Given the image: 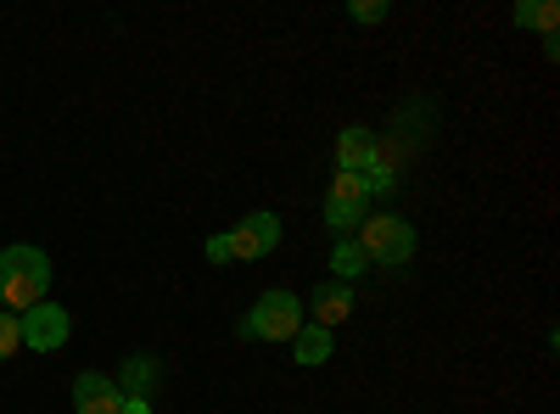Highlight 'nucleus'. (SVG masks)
Here are the masks:
<instances>
[{"label":"nucleus","mask_w":560,"mask_h":414,"mask_svg":"<svg viewBox=\"0 0 560 414\" xmlns=\"http://www.w3.org/2000/svg\"><path fill=\"white\" fill-rule=\"evenodd\" d=\"M45 292H51V258L39 247H7L0 252V308L28 314L34 303H45Z\"/></svg>","instance_id":"f257e3e1"},{"label":"nucleus","mask_w":560,"mask_h":414,"mask_svg":"<svg viewBox=\"0 0 560 414\" xmlns=\"http://www.w3.org/2000/svg\"><path fill=\"white\" fill-rule=\"evenodd\" d=\"M359 252L364 263H376V269H404L415 258V224L398 218V213H364L359 224Z\"/></svg>","instance_id":"f03ea898"},{"label":"nucleus","mask_w":560,"mask_h":414,"mask_svg":"<svg viewBox=\"0 0 560 414\" xmlns=\"http://www.w3.org/2000/svg\"><path fill=\"white\" fill-rule=\"evenodd\" d=\"M303 331V303L292 292H264L247 319H242V336L247 342H292Z\"/></svg>","instance_id":"7ed1b4c3"},{"label":"nucleus","mask_w":560,"mask_h":414,"mask_svg":"<svg viewBox=\"0 0 560 414\" xmlns=\"http://www.w3.org/2000/svg\"><path fill=\"white\" fill-rule=\"evenodd\" d=\"M68 336H73V314H68L62 303H34V308L23 314V347L57 353V347H68Z\"/></svg>","instance_id":"20e7f679"},{"label":"nucleus","mask_w":560,"mask_h":414,"mask_svg":"<svg viewBox=\"0 0 560 414\" xmlns=\"http://www.w3.org/2000/svg\"><path fill=\"white\" fill-rule=\"evenodd\" d=\"M230 236V258H242V263H258L280 247V218L275 213H247L236 229H224Z\"/></svg>","instance_id":"39448f33"},{"label":"nucleus","mask_w":560,"mask_h":414,"mask_svg":"<svg viewBox=\"0 0 560 414\" xmlns=\"http://www.w3.org/2000/svg\"><path fill=\"white\" fill-rule=\"evenodd\" d=\"M73 409H79V414H124V392H118L113 376L84 370V376L73 381Z\"/></svg>","instance_id":"423d86ee"},{"label":"nucleus","mask_w":560,"mask_h":414,"mask_svg":"<svg viewBox=\"0 0 560 414\" xmlns=\"http://www.w3.org/2000/svg\"><path fill=\"white\" fill-rule=\"evenodd\" d=\"M308 314H314V326H319V331H337V326H348V314H353V286H342V281H325V286H314Z\"/></svg>","instance_id":"0eeeda50"},{"label":"nucleus","mask_w":560,"mask_h":414,"mask_svg":"<svg viewBox=\"0 0 560 414\" xmlns=\"http://www.w3.org/2000/svg\"><path fill=\"white\" fill-rule=\"evenodd\" d=\"M370 157H376V134H370L364 123H353V129L337 134V174H364Z\"/></svg>","instance_id":"6e6552de"},{"label":"nucleus","mask_w":560,"mask_h":414,"mask_svg":"<svg viewBox=\"0 0 560 414\" xmlns=\"http://www.w3.org/2000/svg\"><path fill=\"white\" fill-rule=\"evenodd\" d=\"M292 347H298V364H308V370H319L325 358H331V331H319V326H303L298 336H292Z\"/></svg>","instance_id":"1a4fd4ad"},{"label":"nucleus","mask_w":560,"mask_h":414,"mask_svg":"<svg viewBox=\"0 0 560 414\" xmlns=\"http://www.w3.org/2000/svg\"><path fill=\"white\" fill-rule=\"evenodd\" d=\"M364 269H370V263H364V252H359V241H348V236H342V241L331 247V281H342V286H353V281H359V274H364Z\"/></svg>","instance_id":"9d476101"},{"label":"nucleus","mask_w":560,"mask_h":414,"mask_svg":"<svg viewBox=\"0 0 560 414\" xmlns=\"http://www.w3.org/2000/svg\"><path fill=\"white\" fill-rule=\"evenodd\" d=\"M325 224L337 229V236H348V229L364 224V202H342V197H325Z\"/></svg>","instance_id":"9b49d317"},{"label":"nucleus","mask_w":560,"mask_h":414,"mask_svg":"<svg viewBox=\"0 0 560 414\" xmlns=\"http://www.w3.org/2000/svg\"><path fill=\"white\" fill-rule=\"evenodd\" d=\"M18 347H23V314H7V308H0V364H7Z\"/></svg>","instance_id":"f8f14e48"},{"label":"nucleus","mask_w":560,"mask_h":414,"mask_svg":"<svg viewBox=\"0 0 560 414\" xmlns=\"http://www.w3.org/2000/svg\"><path fill=\"white\" fill-rule=\"evenodd\" d=\"M331 197H342V202H364V179H359V174H337V179H331Z\"/></svg>","instance_id":"ddd939ff"},{"label":"nucleus","mask_w":560,"mask_h":414,"mask_svg":"<svg viewBox=\"0 0 560 414\" xmlns=\"http://www.w3.org/2000/svg\"><path fill=\"white\" fill-rule=\"evenodd\" d=\"M348 17H353V23H382V17H387V0H353Z\"/></svg>","instance_id":"4468645a"},{"label":"nucleus","mask_w":560,"mask_h":414,"mask_svg":"<svg viewBox=\"0 0 560 414\" xmlns=\"http://www.w3.org/2000/svg\"><path fill=\"white\" fill-rule=\"evenodd\" d=\"M555 23H560V7H555V0H538V12H533V28H538L544 39H555Z\"/></svg>","instance_id":"2eb2a0df"},{"label":"nucleus","mask_w":560,"mask_h":414,"mask_svg":"<svg viewBox=\"0 0 560 414\" xmlns=\"http://www.w3.org/2000/svg\"><path fill=\"white\" fill-rule=\"evenodd\" d=\"M208 263H230V236H208Z\"/></svg>","instance_id":"dca6fc26"},{"label":"nucleus","mask_w":560,"mask_h":414,"mask_svg":"<svg viewBox=\"0 0 560 414\" xmlns=\"http://www.w3.org/2000/svg\"><path fill=\"white\" fill-rule=\"evenodd\" d=\"M533 12H538V0H522V7H516V12H510V17H516L522 28H533Z\"/></svg>","instance_id":"f3484780"},{"label":"nucleus","mask_w":560,"mask_h":414,"mask_svg":"<svg viewBox=\"0 0 560 414\" xmlns=\"http://www.w3.org/2000/svg\"><path fill=\"white\" fill-rule=\"evenodd\" d=\"M124 414H152V398H124Z\"/></svg>","instance_id":"a211bd4d"}]
</instances>
